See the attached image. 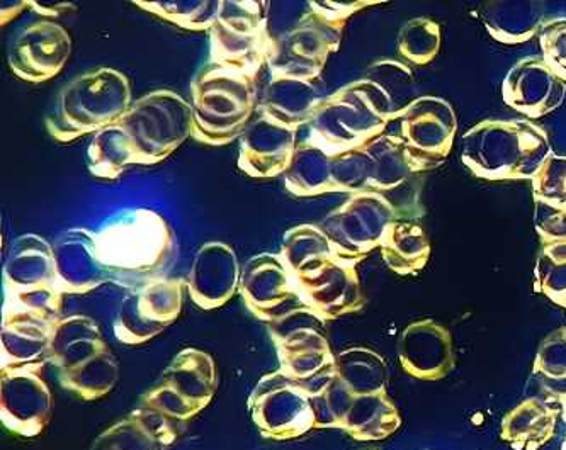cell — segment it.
<instances>
[{"label": "cell", "instance_id": "cell-1", "mask_svg": "<svg viewBox=\"0 0 566 450\" xmlns=\"http://www.w3.org/2000/svg\"><path fill=\"white\" fill-rule=\"evenodd\" d=\"M188 135L191 104L170 91L151 92L97 133L88 147V169L101 179H118L132 165L163 161Z\"/></svg>", "mask_w": 566, "mask_h": 450}, {"label": "cell", "instance_id": "cell-2", "mask_svg": "<svg viewBox=\"0 0 566 450\" xmlns=\"http://www.w3.org/2000/svg\"><path fill=\"white\" fill-rule=\"evenodd\" d=\"M132 107L128 79L113 69L82 74L59 94L46 116V128L59 142L103 132Z\"/></svg>", "mask_w": 566, "mask_h": 450}, {"label": "cell", "instance_id": "cell-3", "mask_svg": "<svg viewBox=\"0 0 566 450\" xmlns=\"http://www.w3.org/2000/svg\"><path fill=\"white\" fill-rule=\"evenodd\" d=\"M254 81L213 63L199 70L191 85L192 136L208 145L242 136L258 106Z\"/></svg>", "mask_w": 566, "mask_h": 450}, {"label": "cell", "instance_id": "cell-4", "mask_svg": "<svg viewBox=\"0 0 566 450\" xmlns=\"http://www.w3.org/2000/svg\"><path fill=\"white\" fill-rule=\"evenodd\" d=\"M99 264L111 271L148 274L160 271L174 252L167 221L148 209H133L94 234Z\"/></svg>", "mask_w": 566, "mask_h": 450}, {"label": "cell", "instance_id": "cell-5", "mask_svg": "<svg viewBox=\"0 0 566 450\" xmlns=\"http://www.w3.org/2000/svg\"><path fill=\"white\" fill-rule=\"evenodd\" d=\"M300 300L318 315L331 316L328 287L346 284L354 274V260L338 253L327 234L313 224L287 231L280 253Z\"/></svg>", "mask_w": 566, "mask_h": 450}, {"label": "cell", "instance_id": "cell-6", "mask_svg": "<svg viewBox=\"0 0 566 450\" xmlns=\"http://www.w3.org/2000/svg\"><path fill=\"white\" fill-rule=\"evenodd\" d=\"M265 9L262 2H220L210 28L213 65L255 79L273 53Z\"/></svg>", "mask_w": 566, "mask_h": 450}, {"label": "cell", "instance_id": "cell-7", "mask_svg": "<svg viewBox=\"0 0 566 450\" xmlns=\"http://www.w3.org/2000/svg\"><path fill=\"white\" fill-rule=\"evenodd\" d=\"M312 15L274 41L268 66L274 77L315 81L324 69L327 56L337 49L344 19L328 4H310Z\"/></svg>", "mask_w": 566, "mask_h": 450}, {"label": "cell", "instance_id": "cell-8", "mask_svg": "<svg viewBox=\"0 0 566 450\" xmlns=\"http://www.w3.org/2000/svg\"><path fill=\"white\" fill-rule=\"evenodd\" d=\"M71 36L50 21H34L19 28L9 44V65L22 81L41 84L55 77L71 56Z\"/></svg>", "mask_w": 566, "mask_h": 450}, {"label": "cell", "instance_id": "cell-9", "mask_svg": "<svg viewBox=\"0 0 566 450\" xmlns=\"http://www.w3.org/2000/svg\"><path fill=\"white\" fill-rule=\"evenodd\" d=\"M296 132L261 111L240 136V169L255 179H271L286 172L296 151Z\"/></svg>", "mask_w": 566, "mask_h": 450}, {"label": "cell", "instance_id": "cell-10", "mask_svg": "<svg viewBox=\"0 0 566 450\" xmlns=\"http://www.w3.org/2000/svg\"><path fill=\"white\" fill-rule=\"evenodd\" d=\"M322 97L316 94L313 81L303 79L274 77L265 91L261 104L262 113L269 114L284 125L300 126L312 122L316 107L321 106Z\"/></svg>", "mask_w": 566, "mask_h": 450}, {"label": "cell", "instance_id": "cell-11", "mask_svg": "<svg viewBox=\"0 0 566 450\" xmlns=\"http://www.w3.org/2000/svg\"><path fill=\"white\" fill-rule=\"evenodd\" d=\"M287 191L294 196H315L337 191L334 182V155L306 139L294 151L286 170Z\"/></svg>", "mask_w": 566, "mask_h": 450}, {"label": "cell", "instance_id": "cell-12", "mask_svg": "<svg viewBox=\"0 0 566 450\" xmlns=\"http://www.w3.org/2000/svg\"><path fill=\"white\" fill-rule=\"evenodd\" d=\"M137 6L188 30H210L217 19L220 2L211 4V2H140L137 0Z\"/></svg>", "mask_w": 566, "mask_h": 450}]
</instances>
